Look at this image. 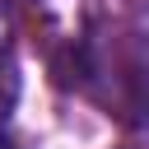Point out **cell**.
Wrapping results in <instances>:
<instances>
[{"label": "cell", "mask_w": 149, "mask_h": 149, "mask_svg": "<svg viewBox=\"0 0 149 149\" xmlns=\"http://www.w3.org/2000/svg\"><path fill=\"white\" fill-rule=\"evenodd\" d=\"M14 93H19V65H14V56H9V47L0 42V116L9 112V102H14Z\"/></svg>", "instance_id": "cell-1"}, {"label": "cell", "mask_w": 149, "mask_h": 149, "mask_svg": "<svg viewBox=\"0 0 149 149\" xmlns=\"http://www.w3.org/2000/svg\"><path fill=\"white\" fill-rule=\"evenodd\" d=\"M0 149H9V144H5V140H0Z\"/></svg>", "instance_id": "cell-2"}]
</instances>
